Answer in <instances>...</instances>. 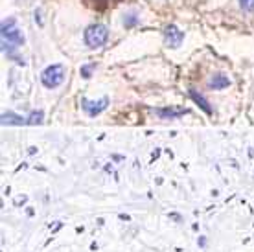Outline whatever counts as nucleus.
<instances>
[{"mask_svg":"<svg viewBox=\"0 0 254 252\" xmlns=\"http://www.w3.org/2000/svg\"><path fill=\"white\" fill-rule=\"evenodd\" d=\"M0 37H2V52L6 56L13 57V52L20 48L24 44V33L19 28L17 20L9 17V19L2 20V30H0Z\"/></svg>","mask_w":254,"mask_h":252,"instance_id":"obj_1","label":"nucleus"},{"mask_svg":"<svg viewBox=\"0 0 254 252\" xmlns=\"http://www.w3.org/2000/svg\"><path fill=\"white\" fill-rule=\"evenodd\" d=\"M109 39V30L107 26L103 24H90L85 30V43L89 48H102L103 44L107 43Z\"/></svg>","mask_w":254,"mask_h":252,"instance_id":"obj_2","label":"nucleus"},{"mask_svg":"<svg viewBox=\"0 0 254 252\" xmlns=\"http://www.w3.org/2000/svg\"><path fill=\"white\" fill-rule=\"evenodd\" d=\"M64 81V66L63 64H50L43 70L41 74V83L46 88H56Z\"/></svg>","mask_w":254,"mask_h":252,"instance_id":"obj_3","label":"nucleus"},{"mask_svg":"<svg viewBox=\"0 0 254 252\" xmlns=\"http://www.w3.org/2000/svg\"><path fill=\"white\" fill-rule=\"evenodd\" d=\"M185 41V33L179 30L177 26H166L164 28V43L166 46H170V48H179L181 44Z\"/></svg>","mask_w":254,"mask_h":252,"instance_id":"obj_4","label":"nucleus"},{"mask_svg":"<svg viewBox=\"0 0 254 252\" xmlns=\"http://www.w3.org/2000/svg\"><path fill=\"white\" fill-rule=\"evenodd\" d=\"M109 98H102L100 101H89V100H83L81 101V107L83 111L89 114L90 118H94V116H98L100 113H103L105 109L109 107Z\"/></svg>","mask_w":254,"mask_h":252,"instance_id":"obj_5","label":"nucleus"},{"mask_svg":"<svg viewBox=\"0 0 254 252\" xmlns=\"http://www.w3.org/2000/svg\"><path fill=\"white\" fill-rule=\"evenodd\" d=\"M208 87L214 88V90H223V88L230 87V79L229 76H225V74H214V76L208 79Z\"/></svg>","mask_w":254,"mask_h":252,"instance_id":"obj_6","label":"nucleus"},{"mask_svg":"<svg viewBox=\"0 0 254 252\" xmlns=\"http://www.w3.org/2000/svg\"><path fill=\"white\" fill-rule=\"evenodd\" d=\"M188 111L186 109H179V107H168V109H155V114L160 116V118H179L186 114Z\"/></svg>","mask_w":254,"mask_h":252,"instance_id":"obj_7","label":"nucleus"},{"mask_svg":"<svg viewBox=\"0 0 254 252\" xmlns=\"http://www.w3.org/2000/svg\"><path fill=\"white\" fill-rule=\"evenodd\" d=\"M190 98H191L193 101H195L197 105H199V107L203 109V111H204L206 114H212V113H214V109H212V107L208 105V100H206V98H204V96L201 94V92H195L193 88H190Z\"/></svg>","mask_w":254,"mask_h":252,"instance_id":"obj_8","label":"nucleus"},{"mask_svg":"<svg viewBox=\"0 0 254 252\" xmlns=\"http://www.w3.org/2000/svg\"><path fill=\"white\" fill-rule=\"evenodd\" d=\"M26 124V120L19 114L11 113V111H7V113L2 114V126H22Z\"/></svg>","mask_w":254,"mask_h":252,"instance_id":"obj_9","label":"nucleus"},{"mask_svg":"<svg viewBox=\"0 0 254 252\" xmlns=\"http://www.w3.org/2000/svg\"><path fill=\"white\" fill-rule=\"evenodd\" d=\"M43 118H45V113H43V111H35V113L30 114V118L26 120V124H30V126H39V124H43Z\"/></svg>","mask_w":254,"mask_h":252,"instance_id":"obj_10","label":"nucleus"},{"mask_svg":"<svg viewBox=\"0 0 254 252\" xmlns=\"http://www.w3.org/2000/svg\"><path fill=\"white\" fill-rule=\"evenodd\" d=\"M136 22H138V15H134V13H129V15H126V19H124V24H126L127 28L134 26Z\"/></svg>","mask_w":254,"mask_h":252,"instance_id":"obj_11","label":"nucleus"},{"mask_svg":"<svg viewBox=\"0 0 254 252\" xmlns=\"http://www.w3.org/2000/svg\"><path fill=\"white\" fill-rule=\"evenodd\" d=\"M240 7L243 11H254V0H240Z\"/></svg>","mask_w":254,"mask_h":252,"instance_id":"obj_12","label":"nucleus"},{"mask_svg":"<svg viewBox=\"0 0 254 252\" xmlns=\"http://www.w3.org/2000/svg\"><path fill=\"white\" fill-rule=\"evenodd\" d=\"M94 68H96V64H85L81 68V76L83 77H90L92 74L90 72H94Z\"/></svg>","mask_w":254,"mask_h":252,"instance_id":"obj_13","label":"nucleus"},{"mask_svg":"<svg viewBox=\"0 0 254 252\" xmlns=\"http://www.w3.org/2000/svg\"><path fill=\"white\" fill-rule=\"evenodd\" d=\"M168 217H170V219H173V221H177V223H179V221H183V217H181V215H177V214H170Z\"/></svg>","mask_w":254,"mask_h":252,"instance_id":"obj_14","label":"nucleus"},{"mask_svg":"<svg viewBox=\"0 0 254 252\" xmlns=\"http://www.w3.org/2000/svg\"><path fill=\"white\" fill-rule=\"evenodd\" d=\"M206 245V238H199V247H204Z\"/></svg>","mask_w":254,"mask_h":252,"instance_id":"obj_15","label":"nucleus"},{"mask_svg":"<svg viewBox=\"0 0 254 252\" xmlns=\"http://www.w3.org/2000/svg\"><path fill=\"white\" fill-rule=\"evenodd\" d=\"M120 219H122V221H129V215H124V214H122V215H120Z\"/></svg>","mask_w":254,"mask_h":252,"instance_id":"obj_16","label":"nucleus"}]
</instances>
